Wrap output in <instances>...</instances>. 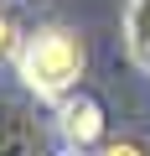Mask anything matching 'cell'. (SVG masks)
<instances>
[{
  "instance_id": "obj_2",
  "label": "cell",
  "mask_w": 150,
  "mask_h": 156,
  "mask_svg": "<svg viewBox=\"0 0 150 156\" xmlns=\"http://www.w3.org/2000/svg\"><path fill=\"white\" fill-rule=\"evenodd\" d=\"M62 135L72 146H98L104 140V104L93 94H72L62 99Z\"/></svg>"
},
{
  "instance_id": "obj_4",
  "label": "cell",
  "mask_w": 150,
  "mask_h": 156,
  "mask_svg": "<svg viewBox=\"0 0 150 156\" xmlns=\"http://www.w3.org/2000/svg\"><path fill=\"white\" fill-rule=\"evenodd\" d=\"M98 156H145V151H140L135 140H104V151H98Z\"/></svg>"
},
{
  "instance_id": "obj_3",
  "label": "cell",
  "mask_w": 150,
  "mask_h": 156,
  "mask_svg": "<svg viewBox=\"0 0 150 156\" xmlns=\"http://www.w3.org/2000/svg\"><path fill=\"white\" fill-rule=\"evenodd\" d=\"M124 47H129L135 68L150 78V0H129L124 5Z\"/></svg>"
},
{
  "instance_id": "obj_1",
  "label": "cell",
  "mask_w": 150,
  "mask_h": 156,
  "mask_svg": "<svg viewBox=\"0 0 150 156\" xmlns=\"http://www.w3.org/2000/svg\"><path fill=\"white\" fill-rule=\"evenodd\" d=\"M21 73L36 94H67L83 78V42L72 31H42L21 47Z\"/></svg>"
},
{
  "instance_id": "obj_5",
  "label": "cell",
  "mask_w": 150,
  "mask_h": 156,
  "mask_svg": "<svg viewBox=\"0 0 150 156\" xmlns=\"http://www.w3.org/2000/svg\"><path fill=\"white\" fill-rule=\"evenodd\" d=\"M11 37H16V31H11V21H5V16H0V57H5V52H11V47H16V42H11Z\"/></svg>"
}]
</instances>
